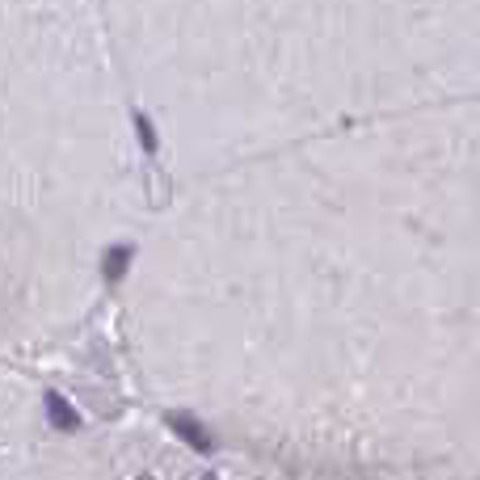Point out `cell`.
<instances>
[{"instance_id": "6da1fadb", "label": "cell", "mask_w": 480, "mask_h": 480, "mask_svg": "<svg viewBox=\"0 0 480 480\" xmlns=\"http://www.w3.org/2000/svg\"><path fill=\"white\" fill-rule=\"evenodd\" d=\"M169 425H173V430H178L181 439L190 442L194 451H203V455H206V451H211V447H215V442H211V434H206L203 425H194L190 417H181V413H169Z\"/></svg>"}, {"instance_id": "277c9868", "label": "cell", "mask_w": 480, "mask_h": 480, "mask_svg": "<svg viewBox=\"0 0 480 480\" xmlns=\"http://www.w3.org/2000/svg\"><path fill=\"white\" fill-rule=\"evenodd\" d=\"M135 131H139L144 152H148V156H156V135H152V127H148V118H144V114H135Z\"/></svg>"}, {"instance_id": "3957f363", "label": "cell", "mask_w": 480, "mask_h": 480, "mask_svg": "<svg viewBox=\"0 0 480 480\" xmlns=\"http://www.w3.org/2000/svg\"><path fill=\"white\" fill-rule=\"evenodd\" d=\"M127 261H131V249H127V245L110 249V257H106V278H110V283H118V278H123Z\"/></svg>"}, {"instance_id": "7a4b0ae2", "label": "cell", "mask_w": 480, "mask_h": 480, "mask_svg": "<svg viewBox=\"0 0 480 480\" xmlns=\"http://www.w3.org/2000/svg\"><path fill=\"white\" fill-rule=\"evenodd\" d=\"M47 413H51V422H56L59 430H76V413H72L68 405H64V400L56 397V392L47 397Z\"/></svg>"}]
</instances>
